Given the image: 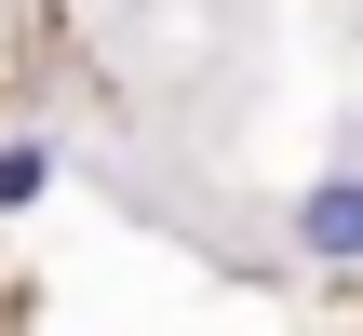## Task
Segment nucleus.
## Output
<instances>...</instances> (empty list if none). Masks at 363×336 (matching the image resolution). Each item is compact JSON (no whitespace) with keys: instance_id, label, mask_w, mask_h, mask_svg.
I'll return each instance as SVG.
<instances>
[{"instance_id":"nucleus-1","label":"nucleus","mask_w":363,"mask_h":336,"mask_svg":"<svg viewBox=\"0 0 363 336\" xmlns=\"http://www.w3.org/2000/svg\"><path fill=\"white\" fill-rule=\"evenodd\" d=\"M296 242H310V256H363V175H323V189L296 202Z\"/></svg>"},{"instance_id":"nucleus-2","label":"nucleus","mask_w":363,"mask_h":336,"mask_svg":"<svg viewBox=\"0 0 363 336\" xmlns=\"http://www.w3.org/2000/svg\"><path fill=\"white\" fill-rule=\"evenodd\" d=\"M40 189H54V148H40V135H27V148H0V215H27Z\"/></svg>"}]
</instances>
